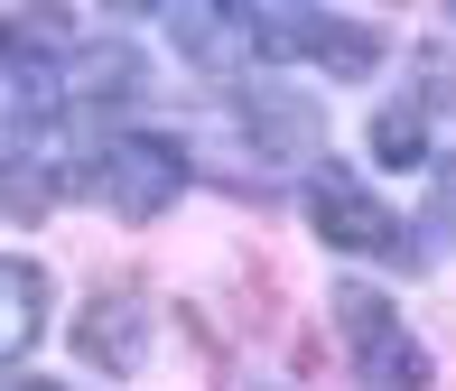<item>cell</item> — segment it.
<instances>
[{
    "instance_id": "1",
    "label": "cell",
    "mask_w": 456,
    "mask_h": 391,
    "mask_svg": "<svg viewBox=\"0 0 456 391\" xmlns=\"http://www.w3.org/2000/svg\"><path fill=\"white\" fill-rule=\"evenodd\" d=\"M186 177H196V159L168 131H112V140H94V159H75V187L121 224H159L186 196Z\"/></svg>"
},
{
    "instance_id": "2",
    "label": "cell",
    "mask_w": 456,
    "mask_h": 391,
    "mask_svg": "<svg viewBox=\"0 0 456 391\" xmlns=\"http://www.w3.org/2000/svg\"><path fill=\"white\" fill-rule=\"evenodd\" d=\"M336 336H345V354H354L363 391H428V345L401 326V307H391L382 289L345 280L336 289Z\"/></svg>"
},
{
    "instance_id": "12",
    "label": "cell",
    "mask_w": 456,
    "mask_h": 391,
    "mask_svg": "<svg viewBox=\"0 0 456 391\" xmlns=\"http://www.w3.org/2000/svg\"><path fill=\"white\" fill-rule=\"evenodd\" d=\"M224 391H271V382H224Z\"/></svg>"
},
{
    "instance_id": "9",
    "label": "cell",
    "mask_w": 456,
    "mask_h": 391,
    "mask_svg": "<svg viewBox=\"0 0 456 391\" xmlns=\"http://www.w3.org/2000/svg\"><path fill=\"white\" fill-rule=\"evenodd\" d=\"M372 159H382V168H428V112L410 94L372 112Z\"/></svg>"
},
{
    "instance_id": "10",
    "label": "cell",
    "mask_w": 456,
    "mask_h": 391,
    "mask_svg": "<svg viewBox=\"0 0 456 391\" xmlns=\"http://www.w3.org/2000/svg\"><path fill=\"white\" fill-rule=\"evenodd\" d=\"M428 224H438V242H456V159L428 168Z\"/></svg>"
},
{
    "instance_id": "3",
    "label": "cell",
    "mask_w": 456,
    "mask_h": 391,
    "mask_svg": "<svg viewBox=\"0 0 456 391\" xmlns=\"http://www.w3.org/2000/svg\"><path fill=\"white\" fill-rule=\"evenodd\" d=\"M215 121L224 131H242L252 140V159H261V177H289V168H317V140H326V121H317V102L307 94H289V85H233L215 102Z\"/></svg>"
},
{
    "instance_id": "4",
    "label": "cell",
    "mask_w": 456,
    "mask_h": 391,
    "mask_svg": "<svg viewBox=\"0 0 456 391\" xmlns=\"http://www.w3.org/2000/svg\"><path fill=\"white\" fill-rule=\"evenodd\" d=\"M261 56L280 66H326V75H372L382 66V29L372 19H336V10H252Z\"/></svg>"
},
{
    "instance_id": "8",
    "label": "cell",
    "mask_w": 456,
    "mask_h": 391,
    "mask_svg": "<svg viewBox=\"0 0 456 391\" xmlns=\"http://www.w3.org/2000/svg\"><path fill=\"white\" fill-rule=\"evenodd\" d=\"M47 336V271L37 261H0V373Z\"/></svg>"
},
{
    "instance_id": "5",
    "label": "cell",
    "mask_w": 456,
    "mask_h": 391,
    "mask_svg": "<svg viewBox=\"0 0 456 391\" xmlns=\"http://www.w3.org/2000/svg\"><path fill=\"white\" fill-rule=\"evenodd\" d=\"M307 224H317L336 252H382V261H410V252H419V242L401 233V215H391V205H372L363 177L326 168V159L307 168Z\"/></svg>"
},
{
    "instance_id": "11",
    "label": "cell",
    "mask_w": 456,
    "mask_h": 391,
    "mask_svg": "<svg viewBox=\"0 0 456 391\" xmlns=\"http://www.w3.org/2000/svg\"><path fill=\"white\" fill-rule=\"evenodd\" d=\"M0 391H75V382H28V373H10V382H0Z\"/></svg>"
},
{
    "instance_id": "6",
    "label": "cell",
    "mask_w": 456,
    "mask_h": 391,
    "mask_svg": "<svg viewBox=\"0 0 456 391\" xmlns=\"http://www.w3.org/2000/svg\"><path fill=\"white\" fill-rule=\"evenodd\" d=\"M75 354L94 373H140V354H150V298L140 289H94L85 317H75Z\"/></svg>"
},
{
    "instance_id": "7",
    "label": "cell",
    "mask_w": 456,
    "mask_h": 391,
    "mask_svg": "<svg viewBox=\"0 0 456 391\" xmlns=\"http://www.w3.org/2000/svg\"><path fill=\"white\" fill-rule=\"evenodd\" d=\"M159 29H168L205 75H233V85H242V75L261 66V29H252V10H168Z\"/></svg>"
}]
</instances>
